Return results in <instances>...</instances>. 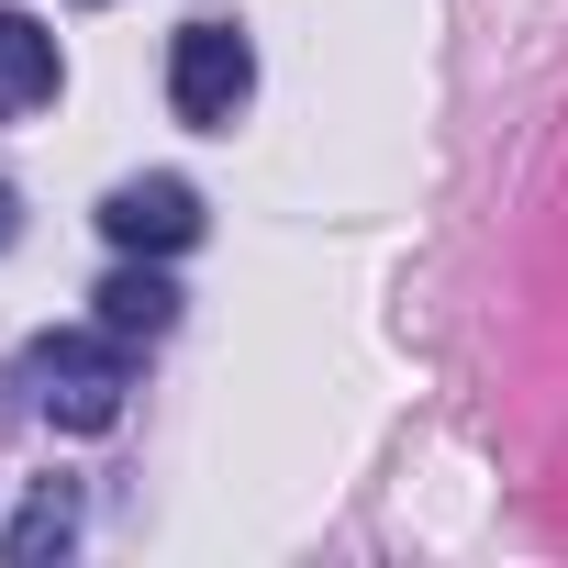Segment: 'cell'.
Listing matches in <instances>:
<instances>
[{"label":"cell","mask_w":568,"mask_h":568,"mask_svg":"<svg viewBox=\"0 0 568 568\" xmlns=\"http://www.w3.org/2000/svg\"><path fill=\"white\" fill-rule=\"evenodd\" d=\"M23 390H34V413L57 424V435H112L123 424V335L101 324V335H34L23 346Z\"/></svg>","instance_id":"cell-1"},{"label":"cell","mask_w":568,"mask_h":568,"mask_svg":"<svg viewBox=\"0 0 568 568\" xmlns=\"http://www.w3.org/2000/svg\"><path fill=\"white\" fill-rule=\"evenodd\" d=\"M245 90H256V45H245L234 23H179V45H168V101H179V123L234 134Z\"/></svg>","instance_id":"cell-2"},{"label":"cell","mask_w":568,"mask_h":568,"mask_svg":"<svg viewBox=\"0 0 568 568\" xmlns=\"http://www.w3.org/2000/svg\"><path fill=\"white\" fill-rule=\"evenodd\" d=\"M101 234L123 256H179V245H201V190L190 179H123L101 201Z\"/></svg>","instance_id":"cell-3"},{"label":"cell","mask_w":568,"mask_h":568,"mask_svg":"<svg viewBox=\"0 0 568 568\" xmlns=\"http://www.w3.org/2000/svg\"><path fill=\"white\" fill-rule=\"evenodd\" d=\"M90 302H101V324H112L123 346H156V335L179 324V278H168L156 256H123V267L101 278V291H90Z\"/></svg>","instance_id":"cell-4"},{"label":"cell","mask_w":568,"mask_h":568,"mask_svg":"<svg viewBox=\"0 0 568 568\" xmlns=\"http://www.w3.org/2000/svg\"><path fill=\"white\" fill-rule=\"evenodd\" d=\"M79 546V479H34V501L0 524V557L12 568H45V557H68Z\"/></svg>","instance_id":"cell-5"},{"label":"cell","mask_w":568,"mask_h":568,"mask_svg":"<svg viewBox=\"0 0 568 568\" xmlns=\"http://www.w3.org/2000/svg\"><path fill=\"white\" fill-rule=\"evenodd\" d=\"M57 34L34 23V12H0V112H34V101H57Z\"/></svg>","instance_id":"cell-6"},{"label":"cell","mask_w":568,"mask_h":568,"mask_svg":"<svg viewBox=\"0 0 568 568\" xmlns=\"http://www.w3.org/2000/svg\"><path fill=\"white\" fill-rule=\"evenodd\" d=\"M12 234H23V201H12V190H0V245H12Z\"/></svg>","instance_id":"cell-7"}]
</instances>
